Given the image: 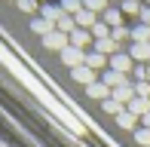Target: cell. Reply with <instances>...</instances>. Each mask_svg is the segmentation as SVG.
Instances as JSON below:
<instances>
[{
  "instance_id": "obj_23",
  "label": "cell",
  "mask_w": 150,
  "mask_h": 147,
  "mask_svg": "<svg viewBox=\"0 0 150 147\" xmlns=\"http://www.w3.org/2000/svg\"><path fill=\"white\" fill-rule=\"evenodd\" d=\"M110 37L117 40V43H122V40H132V31H129L126 25H120V28H113V31H110Z\"/></svg>"
},
{
  "instance_id": "obj_2",
  "label": "cell",
  "mask_w": 150,
  "mask_h": 147,
  "mask_svg": "<svg viewBox=\"0 0 150 147\" xmlns=\"http://www.w3.org/2000/svg\"><path fill=\"white\" fill-rule=\"evenodd\" d=\"M110 71H117V74H132V71H135V58L129 55V52H117V55L110 58Z\"/></svg>"
},
{
  "instance_id": "obj_10",
  "label": "cell",
  "mask_w": 150,
  "mask_h": 147,
  "mask_svg": "<svg viewBox=\"0 0 150 147\" xmlns=\"http://www.w3.org/2000/svg\"><path fill=\"white\" fill-rule=\"evenodd\" d=\"M74 18H77V28H83V31H92L95 25L101 22V18L95 16V12H89V9H83V12H77V16H74Z\"/></svg>"
},
{
  "instance_id": "obj_5",
  "label": "cell",
  "mask_w": 150,
  "mask_h": 147,
  "mask_svg": "<svg viewBox=\"0 0 150 147\" xmlns=\"http://www.w3.org/2000/svg\"><path fill=\"white\" fill-rule=\"evenodd\" d=\"M40 18H46V22H52V25H58L61 18H64V9L55 3H43L40 6Z\"/></svg>"
},
{
  "instance_id": "obj_28",
  "label": "cell",
  "mask_w": 150,
  "mask_h": 147,
  "mask_svg": "<svg viewBox=\"0 0 150 147\" xmlns=\"http://www.w3.org/2000/svg\"><path fill=\"white\" fill-rule=\"evenodd\" d=\"M141 123H144V129H150V113H147L144 119H141Z\"/></svg>"
},
{
  "instance_id": "obj_27",
  "label": "cell",
  "mask_w": 150,
  "mask_h": 147,
  "mask_svg": "<svg viewBox=\"0 0 150 147\" xmlns=\"http://www.w3.org/2000/svg\"><path fill=\"white\" fill-rule=\"evenodd\" d=\"M138 18H141V25H150V6H144V9H141Z\"/></svg>"
},
{
  "instance_id": "obj_18",
  "label": "cell",
  "mask_w": 150,
  "mask_h": 147,
  "mask_svg": "<svg viewBox=\"0 0 150 147\" xmlns=\"http://www.w3.org/2000/svg\"><path fill=\"white\" fill-rule=\"evenodd\" d=\"M61 9H64V16H77V12H83V0H61Z\"/></svg>"
},
{
  "instance_id": "obj_26",
  "label": "cell",
  "mask_w": 150,
  "mask_h": 147,
  "mask_svg": "<svg viewBox=\"0 0 150 147\" xmlns=\"http://www.w3.org/2000/svg\"><path fill=\"white\" fill-rule=\"evenodd\" d=\"M18 9H22V12H37V0H18Z\"/></svg>"
},
{
  "instance_id": "obj_1",
  "label": "cell",
  "mask_w": 150,
  "mask_h": 147,
  "mask_svg": "<svg viewBox=\"0 0 150 147\" xmlns=\"http://www.w3.org/2000/svg\"><path fill=\"white\" fill-rule=\"evenodd\" d=\"M43 46H46V49H58V52H64L67 46H71V37L61 34V31L55 28L52 34H46V37H43Z\"/></svg>"
},
{
  "instance_id": "obj_9",
  "label": "cell",
  "mask_w": 150,
  "mask_h": 147,
  "mask_svg": "<svg viewBox=\"0 0 150 147\" xmlns=\"http://www.w3.org/2000/svg\"><path fill=\"white\" fill-rule=\"evenodd\" d=\"M101 83H104L107 89H120V86H126L129 80H126V74H117V71H110V68H107L104 74H101Z\"/></svg>"
},
{
  "instance_id": "obj_16",
  "label": "cell",
  "mask_w": 150,
  "mask_h": 147,
  "mask_svg": "<svg viewBox=\"0 0 150 147\" xmlns=\"http://www.w3.org/2000/svg\"><path fill=\"white\" fill-rule=\"evenodd\" d=\"M117 126H120V129H126V132H132L135 126H138V117H132L129 110H122L120 117H117Z\"/></svg>"
},
{
  "instance_id": "obj_29",
  "label": "cell",
  "mask_w": 150,
  "mask_h": 147,
  "mask_svg": "<svg viewBox=\"0 0 150 147\" xmlns=\"http://www.w3.org/2000/svg\"><path fill=\"white\" fill-rule=\"evenodd\" d=\"M144 6H150V0H144Z\"/></svg>"
},
{
  "instance_id": "obj_15",
  "label": "cell",
  "mask_w": 150,
  "mask_h": 147,
  "mask_svg": "<svg viewBox=\"0 0 150 147\" xmlns=\"http://www.w3.org/2000/svg\"><path fill=\"white\" fill-rule=\"evenodd\" d=\"M101 22L113 31V28H120V25H122V12H120V9H107L104 16H101Z\"/></svg>"
},
{
  "instance_id": "obj_13",
  "label": "cell",
  "mask_w": 150,
  "mask_h": 147,
  "mask_svg": "<svg viewBox=\"0 0 150 147\" xmlns=\"http://www.w3.org/2000/svg\"><path fill=\"white\" fill-rule=\"evenodd\" d=\"M129 55H132L135 61L147 64V61H150V43H132V49H129Z\"/></svg>"
},
{
  "instance_id": "obj_21",
  "label": "cell",
  "mask_w": 150,
  "mask_h": 147,
  "mask_svg": "<svg viewBox=\"0 0 150 147\" xmlns=\"http://www.w3.org/2000/svg\"><path fill=\"white\" fill-rule=\"evenodd\" d=\"M141 9H144V6L138 3V0H122V16H141Z\"/></svg>"
},
{
  "instance_id": "obj_20",
  "label": "cell",
  "mask_w": 150,
  "mask_h": 147,
  "mask_svg": "<svg viewBox=\"0 0 150 147\" xmlns=\"http://www.w3.org/2000/svg\"><path fill=\"white\" fill-rule=\"evenodd\" d=\"M101 110H104V113H110V117H120V113L126 110V104H120V101H113V98H107V101L101 104Z\"/></svg>"
},
{
  "instance_id": "obj_8",
  "label": "cell",
  "mask_w": 150,
  "mask_h": 147,
  "mask_svg": "<svg viewBox=\"0 0 150 147\" xmlns=\"http://www.w3.org/2000/svg\"><path fill=\"white\" fill-rule=\"evenodd\" d=\"M126 110L132 113V117H138V119H144L147 113H150V101H147V98H132V101L126 104Z\"/></svg>"
},
{
  "instance_id": "obj_25",
  "label": "cell",
  "mask_w": 150,
  "mask_h": 147,
  "mask_svg": "<svg viewBox=\"0 0 150 147\" xmlns=\"http://www.w3.org/2000/svg\"><path fill=\"white\" fill-rule=\"evenodd\" d=\"M135 95H138V98H147V101H150V83H135Z\"/></svg>"
},
{
  "instance_id": "obj_6",
  "label": "cell",
  "mask_w": 150,
  "mask_h": 147,
  "mask_svg": "<svg viewBox=\"0 0 150 147\" xmlns=\"http://www.w3.org/2000/svg\"><path fill=\"white\" fill-rule=\"evenodd\" d=\"M86 95H89V98H95V101H101V104H104L107 98L113 95V89H107V86H104V83H101V80H98V83L86 86Z\"/></svg>"
},
{
  "instance_id": "obj_19",
  "label": "cell",
  "mask_w": 150,
  "mask_h": 147,
  "mask_svg": "<svg viewBox=\"0 0 150 147\" xmlns=\"http://www.w3.org/2000/svg\"><path fill=\"white\" fill-rule=\"evenodd\" d=\"M83 9H89V12H95V16H104L107 12V0H83Z\"/></svg>"
},
{
  "instance_id": "obj_12",
  "label": "cell",
  "mask_w": 150,
  "mask_h": 147,
  "mask_svg": "<svg viewBox=\"0 0 150 147\" xmlns=\"http://www.w3.org/2000/svg\"><path fill=\"white\" fill-rule=\"evenodd\" d=\"M92 43V31H83V28H77L71 34V46H77V49H83L86 52V46Z\"/></svg>"
},
{
  "instance_id": "obj_22",
  "label": "cell",
  "mask_w": 150,
  "mask_h": 147,
  "mask_svg": "<svg viewBox=\"0 0 150 147\" xmlns=\"http://www.w3.org/2000/svg\"><path fill=\"white\" fill-rule=\"evenodd\" d=\"M107 37H110V28H107L104 22H98V25L92 28V40H107Z\"/></svg>"
},
{
  "instance_id": "obj_17",
  "label": "cell",
  "mask_w": 150,
  "mask_h": 147,
  "mask_svg": "<svg viewBox=\"0 0 150 147\" xmlns=\"http://www.w3.org/2000/svg\"><path fill=\"white\" fill-rule=\"evenodd\" d=\"M132 43H150V25H138V28H132Z\"/></svg>"
},
{
  "instance_id": "obj_4",
  "label": "cell",
  "mask_w": 150,
  "mask_h": 147,
  "mask_svg": "<svg viewBox=\"0 0 150 147\" xmlns=\"http://www.w3.org/2000/svg\"><path fill=\"white\" fill-rule=\"evenodd\" d=\"M86 68H92L95 74H98V71L104 74V68H110V58H107V55H101V52H95V49H92V52H86Z\"/></svg>"
},
{
  "instance_id": "obj_7",
  "label": "cell",
  "mask_w": 150,
  "mask_h": 147,
  "mask_svg": "<svg viewBox=\"0 0 150 147\" xmlns=\"http://www.w3.org/2000/svg\"><path fill=\"white\" fill-rule=\"evenodd\" d=\"M71 77L77 80V83H83V86H92V83H98V74H95L92 68H86V64H83V68H74V71H71Z\"/></svg>"
},
{
  "instance_id": "obj_14",
  "label": "cell",
  "mask_w": 150,
  "mask_h": 147,
  "mask_svg": "<svg viewBox=\"0 0 150 147\" xmlns=\"http://www.w3.org/2000/svg\"><path fill=\"white\" fill-rule=\"evenodd\" d=\"M31 31H34V34H40V37H46V34L55 31V25L46 22V18H34V22H31Z\"/></svg>"
},
{
  "instance_id": "obj_24",
  "label": "cell",
  "mask_w": 150,
  "mask_h": 147,
  "mask_svg": "<svg viewBox=\"0 0 150 147\" xmlns=\"http://www.w3.org/2000/svg\"><path fill=\"white\" fill-rule=\"evenodd\" d=\"M135 141H138L141 147H150V129H138L135 132Z\"/></svg>"
},
{
  "instance_id": "obj_3",
  "label": "cell",
  "mask_w": 150,
  "mask_h": 147,
  "mask_svg": "<svg viewBox=\"0 0 150 147\" xmlns=\"http://www.w3.org/2000/svg\"><path fill=\"white\" fill-rule=\"evenodd\" d=\"M61 61H64L71 71H74V68H83V64H86V52L77 49V46H67V49L61 52Z\"/></svg>"
},
{
  "instance_id": "obj_11",
  "label": "cell",
  "mask_w": 150,
  "mask_h": 147,
  "mask_svg": "<svg viewBox=\"0 0 150 147\" xmlns=\"http://www.w3.org/2000/svg\"><path fill=\"white\" fill-rule=\"evenodd\" d=\"M113 101H120V104H129V101H132V98H138V95H135V86L132 83H126V86H120V89H113Z\"/></svg>"
},
{
  "instance_id": "obj_30",
  "label": "cell",
  "mask_w": 150,
  "mask_h": 147,
  "mask_svg": "<svg viewBox=\"0 0 150 147\" xmlns=\"http://www.w3.org/2000/svg\"><path fill=\"white\" fill-rule=\"evenodd\" d=\"M16 3H18V0H16Z\"/></svg>"
}]
</instances>
